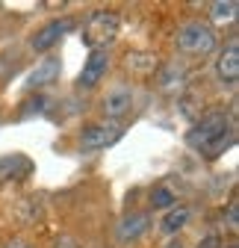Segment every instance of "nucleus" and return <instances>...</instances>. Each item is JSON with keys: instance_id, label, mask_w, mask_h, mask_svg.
<instances>
[{"instance_id": "obj_5", "label": "nucleus", "mask_w": 239, "mask_h": 248, "mask_svg": "<svg viewBox=\"0 0 239 248\" xmlns=\"http://www.w3.org/2000/svg\"><path fill=\"white\" fill-rule=\"evenodd\" d=\"M109 71V53L106 50H92L86 59V65L77 77V89H95Z\"/></svg>"}, {"instance_id": "obj_7", "label": "nucleus", "mask_w": 239, "mask_h": 248, "mask_svg": "<svg viewBox=\"0 0 239 248\" xmlns=\"http://www.w3.org/2000/svg\"><path fill=\"white\" fill-rule=\"evenodd\" d=\"M216 74H219L222 83L236 86V80H239V42L236 39H230L227 47L219 53V59H216Z\"/></svg>"}, {"instance_id": "obj_1", "label": "nucleus", "mask_w": 239, "mask_h": 248, "mask_svg": "<svg viewBox=\"0 0 239 248\" xmlns=\"http://www.w3.org/2000/svg\"><path fill=\"white\" fill-rule=\"evenodd\" d=\"M177 50L186 56H207L216 50V30L204 21H189L177 30Z\"/></svg>"}, {"instance_id": "obj_10", "label": "nucleus", "mask_w": 239, "mask_h": 248, "mask_svg": "<svg viewBox=\"0 0 239 248\" xmlns=\"http://www.w3.org/2000/svg\"><path fill=\"white\" fill-rule=\"evenodd\" d=\"M148 228H151V216H148V213H130V216L121 219V225H118V239H121V242H133Z\"/></svg>"}, {"instance_id": "obj_18", "label": "nucleus", "mask_w": 239, "mask_h": 248, "mask_svg": "<svg viewBox=\"0 0 239 248\" xmlns=\"http://www.w3.org/2000/svg\"><path fill=\"white\" fill-rule=\"evenodd\" d=\"M56 248H77V245H74V239H62V242L56 239Z\"/></svg>"}, {"instance_id": "obj_4", "label": "nucleus", "mask_w": 239, "mask_h": 248, "mask_svg": "<svg viewBox=\"0 0 239 248\" xmlns=\"http://www.w3.org/2000/svg\"><path fill=\"white\" fill-rule=\"evenodd\" d=\"M124 136V124L121 121H95V124H86V130L80 133V148L83 151H104L109 145H115L118 139Z\"/></svg>"}, {"instance_id": "obj_6", "label": "nucleus", "mask_w": 239, "mask_h": 248, "mask_svg": "<svg viewBox=\"0 0 239 248\" xmlns=\"http://www.w3.org/2000/svg\"><path fill=\"white\" fill-rule=\"evenodd\" d=\"M68 30H74V21L71 18H56V21H50V24H45L39 33L33 36V50H39V53H45V50H50L59 39H62Z\"/></svg>"}, {"instance_id": "obj_19", "label": "nucleus", "mask_w": 239, "mask_h": 248, "mask_svg": "<svg viewBox=\"0 0 239 248\" xmlns=\"http://www.w3.org/2000/svg\"><path fill=\"white\" fill-rule=\"evenodd\" d=\"M165 248H183V242L180 239H171V242H165Z\"/></svg>"}, {"instance_id": "obj_14", "label": "nucleus", "mask_w": 239, "mask_h": 248, "mask_svg": "<svg viewBox=\"0 0 239 248\" xmlns=\"http://www.w3.org/2000/svg\"><path fill=\"white\" fill-rule=\"evenodd\" d=\"M233 142H236V127H233L230 133H224L222 139H216V142H213L210 148H207V151L201 154V157H207V160H219V157H222V154H224V151H227V148H230Z\"/></svg>"}, {"instance_id": "obj_20", "label": "nucleus", "mask_w": 239, "mask_h": 248, "mask_svg": "<svg viewBox=\"0 0 239 248\" xmlns=\"http://www.w3.org/2000/svg\"><path fill=\"white\" fill-rule=\"evenodd\" d=\"M227 248H239V245H236V242H233V245H227Z\"/></svg>"}, {"instance_id": "obj_15", "label": "nucleus", "mask_w": 239, "mask_h": 248, "mask_svg": "<svg viewBox=\"0 0 239 248\" xmlns=\"http://www.w3.org/2000/svg\"><path fill=\"white\" fill-rule=\"evenodd\" d=\"M236 219H239V204H236V198H233V201H230V207H227V228H230V231H236V228H239V222H236Z\"/></svg>"}, {"instance_id": "obj_12", "label": "nucleus", "mask_w": 239, "mask_h": 248, "mask_svg": "<svg viewBox=\"0 0 239 248\" xmlns=\"http://www.w3.org/2000/svg\"><path fill=\"white\" fill-rule=\"evenodd\" d=\"M177 204V192H174V186L168 183H157L154 189H151V207L154 210H168Z\"/></svg>"}, {"instance_id": "obj_16", "label": "nucleus", "mask_w": 239, "mask_h": 248, "mask_svg": "<svg viewBox=\"0 0 239 248\" xmlns=\"http://www.w3.org/2000/svg\"><path fill=\"white\" fill-rule=\"evenodd\" d=\"M198 248H222V239H219L216 233H210V236H204V239H201Z\"/></svg>"}, {"instance_id": "obj_9", "label": "nucleus", "mask_w": 239, "mask_h": 248, "mask_svg": "<svg viewBox=\"0 0 239 248\" xmlns=\"http://www.w3.org/2000/svg\"><path fill=\"white\" fill-rule=\"evenodd\" d=\"M104 115L106 118H112V121H118L124 112H130V107H133V92L127 89V86H121V89H115V92H109V95L104 98Z\"/></svg>"}, {"instance_id": "obj_2", "label": "nucleus", "mask_w": 239, "mask_h": 248, "mask_svg": "<svg viewBox=\"0 0 239 248\" xmlns=\"http://www.w3.org/2000/svg\"><path fill=\"white\" fill-rule=\"evenodd\" d=\"M230 130H233V124H230V118H227L224 112H207V115L195 124V127H189V133H186V145L195 148L198 154H204L216 139H222V136L230 133Z\"/></svg>"}, {"instance_id": "obj_13", "label": "nucleus", "mask_w": 239, "mask_h": 248, "mask_svg": "<svg viewBox=\"0 0 239 248\" xmlns=\"http://www.w3.org/2000/svg\"><path fill=\"white\" fill-rule=\"evenodd\" d=\"M236 9H239L236 0H216V3L210 6V15H213V21L227 24V21H233V18H236Z\"/></svg>"}, {"instance_id": "obj_8", "label": "nucleus", "mask_w": 239, "mask_h": 248, "mask_svg": "<svg viewBox=\"0 0 239 248\" xmlns=\"http://www.w3.org/2000/svg\"><path fill=\"white\" fill-rule=\"evenodd\" d=\"M59 71H62V62H59L56 56H47V59H42L39 65L27 74V89L33 92V89H42V86H47V83H53L56 77H59Z\"/></svg>"}, {"instance_id": "obj_17", "label": "nucleus", "mask_w": 239, "mask_h": 248, "mask_svg": "<svg viewBox=\"0 0 239 248\" xmlns=\"http://www.w3.org/2000/svg\"><path fill=\"white\" fill-rule=\"evenodd\" d=\"M3 248H33V245H30V242H24V239H9Z\"/></svg>"}, {"instance_id": "obj_3", "label": "nucleus", "mask_w": 239, "mask_h": 248, "mask_svg": "<svg viewBox=\"0 0 239 248\" xmlns=\"http://www.w3.org/2000/svg\"><path fill=\"white\" fill-rule=\"evenodd\" d=\"M118 27H121L118 15H112V12H95L92 18L86 21V27H83V42L92 50H106V45H112L118 39Z\"/></svg>"}, {"instance_id": "obj_11", "label": "nucleus", "mask_w": 239, "mask_h": 248, "mask_svg": "<svg viewBox=\"0 0 239 248\" xmlns=\"http://www.w3.org/2000/svg\"><path fill=\"white\" fill-rule=\"evenodd\" d=\"M192 219V210L189 207H171L168 213H165V219H163V225H160V231L163 233H168V236H174L180 228H186V222Z\"/></svg>"}]
</instances>
